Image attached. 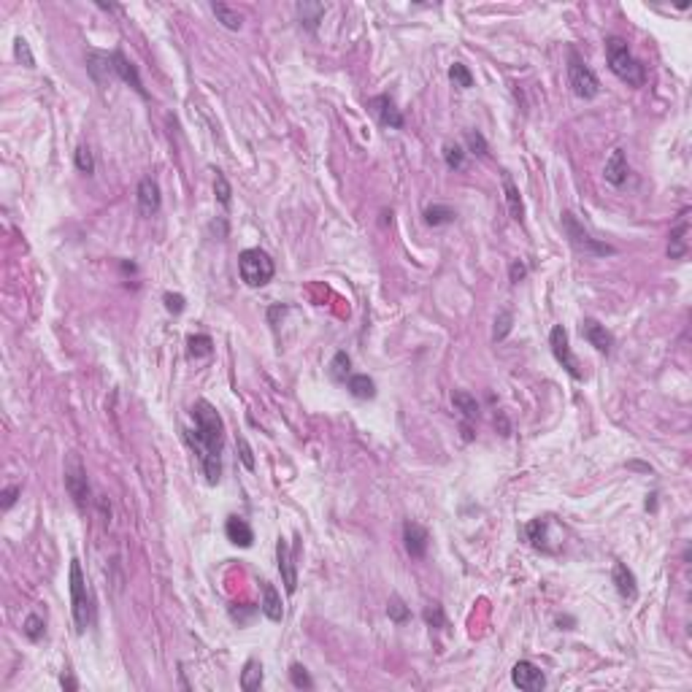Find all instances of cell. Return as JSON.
<instances>
[{"mask_svg":"<svg viewBox=\"0 0 692 692\" xmlns=\"http://www.w3.org/2000/svg\"><path fill=\"white\" fill-rule=\"evenodd\" d=\"M503 192H506V206H509V214L522 225L525 222V206H522V198H519V190H516L514 179L509 171H503Z\"/></svg>","mask_w":692,"mask_h":692,"instance_id":"44dd1931","label":"cell"},{"mask_svg":"<svg viewBox=\"0 0 692 692\" xmlns=\"http://www.w3.org/2000/svg\"><path fill=\"white\" fill-rule=\"evenodd\" d=\"M511 681H514L519 690L525 692H541L546 687V676L538 665H533L530 660H519L511 668Z\"/></svg>","mask_w":692,"mask_h":692,"instance_id":"9c48e42d","label":"cell"},{"mask_svg":"<svg viewBox=\"0 0 692 692\" xmlns=\"http://www.w3.org/2000/svg\"><path fill=\"white\" fill-rule=\"evenodd\" d=\"M289 678H292V687H298V690H314V678L300 663L289 665Z\"/></svg>","mask_w":692,"mask_h":692,"instance_id":"e575fe53","label":"cell"},{"mask_svg":"<svg viewBox=\"0 0 692 692\" xmlns=\"http://www.w3.org/2000/svg\"><path fill=\"white\" fill-rule=\"evenodd\" d=\"M525 273H528V268H525V262H519V260H514V262H511V268H509V279H511L514 284H519V282L525 279Z\"/></svg>","mask_w":692,"mask_h":692,"instance_id":"f6af8a7d","label":"cell"},{"mask_svg":"<svg viewBox=\"0 0 692 692\" xmlns=\"http://www.w3.org/2000/svg\"><path fill=\"white\" fill-rule=\"evenodd\" d=\"M225 536H228V541L241 546V549H249L255 543V533H252V528H249V522H246L244 516H230L225 522Z\"/></svg>","mask_w":692,"mask_h":692,"instance_id":"ffe728a7","label":"cell"},{"mask_svg":"<svg viewBox=\"0 0 692 692\" xmlns=\"http://www.w3.org/2000/svg\"><path fill=\"white\" fill-rule=\"evenodd\" d=\"M60 684L65 687V690H79V681L70 676V674H63V678H60Z\"/></svg>","mask_w":692,"mask_h":692,"instance_id":"bcb514c9","label":"cell"},{"mask_svg":"<svg viewBox=\"0 0 692 692\" xmlns=\"http://www.w3.org/2000/svg\"><path fill=\"white\" fill-rule=\"evenodd\" d=\"M568 84L573 90V95L584 97V100H592V97L600 95L597 76L576 52H568Z\"/></svg>","mask_w":692,"mask_h":692,"instance_id":"5b68a950","label":"cell"},{"mask_svg":"<svg viewBox=\"0 0 692 692\" xmlns=\"http://www.w3.org/2000/svg\"><path fill=\"white\" fill-rule=\"evenodd\" d=\"M43 617H38V614H30L28 619H25V624H22V630H25V636L30 638V641H41L43 638Z\"/></svg>","mask_w":692,"mask_h":692,"instance_id":"8d00e7d4","label":"cell"},{"mask_svg":"<svg viewBox=\"0 0 692 692\" xmlns=\"http://www.w3.org/2000/svg\"><path fill=\"white\" fill-rule=\"evenodd\" d=\"M511 325H514V314L509 309H503L498 316H495V330H492V341H503L509 333H511Z\"/></svg>","mask_w":692,"mask_h":692,"instance_id":"836d02e7","label":"cell"},{"mask_svg":"<svg viewBox=\"0 0 692 692\" xmlns=\"http://www.w3.org/2000/svg\"><path fill=\"white\" fill-rule=\"evenodd\" d=\"M109 60H111V70L122 79L124 84H130L133 90H136L138 95L141 97H149L147 95V90H144V82H141V76H138V68L127 60V57L122 55V52H111L109 55Z\"/></svg>","mask_w":692,"mask_h":692,"instance_id":"9a60e30c","label":"cell"},{"mask_svg":"<svg viewBox=\"0 0 692 692\" xmlns=\"http://www.w3.org/2000/svg\"><path fill=\"white\" fill-rule=\"evenodd\" d=\"M546 528H549V519L546 516H538V519H533V522H528L525 525V536H528V541L536 546V549H541V552H552V546H549V538H546Z\"/></svg>","mask_w":692,"mask_h":692,"instance_id":"603a6c76","label":"cell"},{"mask_svg":"<svg viewBox=\"0 0 692 692\" xmlns=\"http://www.w3.org/2000/svg\"><path fill=\"white\" fill-rule=\"evenodd\" d=\"M187 354L195 357V360L211 357V354H214V341H211V336H206V333H195V336H190V339H187Z\"/></svg>","mask_w":692,"mask_h":692,"instance_id":"83f0119b","label":"cell"},{"mask_svg":"<svg viewBox=\"0 0 692 692\" xmlns=\"http://www.w3.org/2000/svg\"><path fill=\"white\" fill-rule=\"evenodd\" d=\"M444 163L452 171H460L462 165H465V151H462L460 144H452V141L444 144Z\"/></svg>","mask_w":692,"mask_h":692,"instance_id":"1f68e13d","label":"cell"},{"mask_svg":"<svg viewBox=\"0 0 692 692\" xmlns=\"http://www.w3.org/2000/svg\"><path fill=\"white\" fill-rule=\"evenodd\" d=\"M349 376H352V357L346 352H336L330 360V379L349 381Z\"/></svg>","mask_w":692,"mask_h":692,"instance_id":"f546056e","label":"cell"},{"mask_svg":"<svg viewBox=\"0 0 692 692\" xmlns=\"http://www.w3.org/2000/svg\"><path fill=\"white\" fill-rule=\"evenodd\" d=\"M495 422H501V430H503V435H509V422H506V417H495Z\"/></svg>","mask_w":692,"mask_h":692,"instance_id":"7dc6e473","label":"cell"},{"mask_svg":"<svg viewBox=\"0 0 692 692\" xmlns=\"http://www.w3.org/2000/svg\"><path fill=\"white\" fill-rule=\"evenodd\" d=\"M611 582H614L617 592H619L624 600H636V597H638L636 573L627 568L624 563H614V568H611Z\"/></svg>","mask_w":692,"mask_h":692,"instance_id":"e0dca14e","label":"cell"},{"mask_svg":"<svg viewBox=\"0 0 692 692\" xmlns=\"http://www.w3.org/2000/svg\"><path fill=\"white\" fill-rule=\"evenodd\" d=\"M425 619H427V624H430V627H444V624H447L444 609H441L438 603H430V606L425 609Z\"/></svg>","mask_w":692,"mask_h":692,"instance_id":"ab89813d","label":"cell"},{"mask_svg":"<svg viewBox=\"0 0 692 692\" xmlns=\"http://www.w3.org/2000/svg\"><path fill=\"white\" fill-rule=\"evenodd\" d=\"M276 560H279V573H282V582L284 590L292 595L298 590V568H295V557L289 552V543L284 538L276 541Z\"/></svg>","mask_w":692,"mask_h":692,"instance_id":"5bb4252c","label":"cell"},{"mask_svg":"<svg viewBox=\"0 0 692 692\" xmlns=\"http://www.w3.org/2000/svg\"><path fill=\"white\" fill-rule=\"evenodd\" d=\"M217 176H214V195H217L219 206H225V208H230V184H228V179H225V174L222 171H214Z\"/></svg>","mask_w":692,"mask_h":692,"instance_id":"d590c367","label":"cell"},{"mask_svg":"<svg viewBox=\"0 0 692 692\" xmlns=\"http://www.w3.org/2000/svg\"><path fill=\"white\" fill-rule=\"evenodd\" d=\"M346 390L357 400H371V398H376V381L371 379L368 373H352L349 381H346Z\"/></svg>","mask_w":692,"mask_h":692,"instance_id":"7402d4cb","label":"cell"},{"mask_svg":"<svg viewBox=\"0 0 692 692\" xmlns=\"http://www.w3.org/2000/svg\"><path fill=\"white\" fill-rule=\"evenodd\" d=\"M606 60H609L611 73L627 87H644L646 84V68H644L641 60L633 57L624 38H619V36H609L606 38Z\"/></svg>","mask_w":692,"mask_h":692,"instance_id":"7a4b0ae2","label":"cell"},{"mask_svg":"<svg viewBox=\"0 0 692 692\" xmlns=\"http://www.w3.org/2000/svg\"><path fill=\"white\" fill-rule=\"evenodd\" d=\"M457 219V211L454 208H449V206H441V203H433L425 208V222L430 225V228H441V225H452Z\"/></svg>","mask_w":692,"mask_h":692,"instance_id":"484cf974","label":"cell"},{"mask_svg":"<svg viewBox=\"0 0 692 692\" xmlns=\"http://www.w3.org/2000/svg\"><path fill=\"white\" fill-rule=\"evenodd\" d=\"M560 217H563V230H565V235H568V241L576 246L579 252H584V255H614V246L595 241L590 233L584 230V225L576 219L573 211H563Z\"/></svg>","mask_w":692,"mask_h":692,"instance_id":"8992f818","label":"cell"},{"mask_svg":"<svg viewBox=\"0 0 692 692\" xmlns=\"http://www.w3.org/2000/svg\"><path fill=\"white\" fill-rule=\"evenodd\" d=\"M603 176H606V181L614 184V187H622L624 181H627V176H630V165H627V154H624V149L611 151V157L606 160V168H603Z\"/></svg>","mask_w":692,"mask_h":692,"instance_id":"ac0fdd59","label":"cell"},{"mask_svg":"<svg viewBox=\"0 0 692 692\" xmlns=\"http://www.w3.org/2000/svg\"><path fill=\"white\" fill-rule=\"evenodd\" d=\"M465 144H468V149L474 151V154H479V157H487V141H484V136L479 133V130H465Z\"/></svg>","mask_w":692,"mask_h":692,"instance_id":"f35d334b","label":"cell"},{"mask_svg":"<svg viewBox=\"0 0 692 692\" xmlns=\"http://www.w3.org/2000/svg\"><path fill=\"white\" fill-rule=\"evenodd\" d=\"M136 198H138V211H141L144 217H154V214L160 211V203H163L157 179H151V176L141 179V181H138Z\"/></svg>","mask_w":692,"mask_h":692,"instance_id":"8fae6325","label":"cell"},{"mask_svg":"<svg viewBox=\"0 0 692 692\" xmlns=\"http://www.w3.org/2000/svg\"><path fill=\"white\" fill-rule=\"evenodd\" d=\"M70 609H73V624L76 633H84L92 624V603L87 592V579L79 565V560H70Z\"/></svg>","mask_w":692,"mask_h":692,"instance_id":"3957f363","label":"cell"},{"mask_svg":"<svg viewBox=\"0 0 692 692\" xmlns=\"http://www.w3.org/2000/svg\"><path fill=\"white\" fill-rule=\"evenodd\" d=\"M19 495H22V487H19V484H11V487L3 489V495H0V498H3V501H0L3 511H9V509L16 503V498H19Z\"/></svg>","mask_w":692,"mask_h":692,"instance_id":"ee69618b","label":"cell"},{"mask_svg":"<svg viewBox=\"0 0 692 692\" xmlns=\"http://www.w3.org/2000/svg\"><path fill=\"white\" fill-rule=\"evenodd\" d=\"M452 406L457 408L468 422L479 417V403H476L474 395L465 393V390H454V393H452Z\"/></svg>","mask_w":692,"mask_h":692,"instance_id":"4316f807","label":"cell"},{"mask_svg":"<svg viewBox=\"0 0 692 692\" xmlns=\"http://www.w3.org/2000/svg\"><path fill=\"white\" fill-rule=\"evenodd\" d=\"M235 447H238V454H241V462H244L246 468L252 471V468H255V454H252V447H249V441H246L244 435H238V438H235Z\"/></svg>","mask_w":692,"mask_h":692,"instance_id":"60d3db41","label":"cell"},{"mask_svg":"<svg viewBox=\"0 0 692 692\" xmlns=\"http://www.w3.org/2000/svg\"><path fill=\"white\" fill-rule=\"evenodd\" d=\"M238 273L246 287H265L276 273V265L268 252L262 249H244L238 255Z\"/></svg>","mask_w":692,"mask_h":692,"instance_id":"277c9868","label":"cell"},{"mask_svg":"<svg viewBox=\"0 0 692 692\" xmlns=\"http://www.w3.org/2000/svg\"><path fill=\"white\" fill-rule=\"evenodd\" d=\"M195 430H187V441L195 449L208 484L222 479V444H225V422L208 400H195L190 408Z\"/></svg>","mask_w":692,"mask_h":692,"instance_id":"6da1fadb","label":"cell"},{"mask_svg":"<svg viewBox=\"0 0 692 692\" xmlns=\"http://www.w3.org/2000/svg\"><path fill=\"white\" fill-rule=\"evenodd\" d=\"M163 300H165V309H168L171 314H181L184 312V306H187L184 295H179V292H165Z\"/></svg>","mask_w":692,"mask_h":692,"instance_id":"7bdbcfd3","label":"cell"},{"mask_svg":"<svg viewBox=\"0 0 692 692\" xmlns=\"http://www.w3.org/2000/svg\"><path fill=\"white\" fill-rule=\"evenodd\" d=\"M449 79H452V84H454L457 90H471V87H474V73L468 70V65H462V63H452Z\"/></svg>","mask_w":692,"mask_h":692,"instance_id":"4dcf8cb0","label":"cell"},{"mask_svg":"<svg viewBox=\"0 0 692 692\" xmlns=\"http://www.w3.org/2000/svg\"><path fill=\"white\" fill-rule=\"evenodd\" d=\"M14 55H16V60H22L28 68H36V60H33V55H30V46L25 38H16L14 41Z\"/></svg>","mask_w":692,"mask_h":692,"instance_id":"b9f144b4","label":"cell"},{"mask_svg":"<svg viewBox=\"0 0 692 692\" xmlns=\"http://www.w3.org/2000/svg\"><path fill=\"white\" fill-rule=\"evenodd\" d=\"M403 543H406V552L414 560H422V557L427 555V543H430V536H427V530L422 528L420 522H411L408 519L406 525H403Z\"/></svg>","mask_w":692,"mask_h":692,"instance_id":"2e32d148","label":"cell"},{"mask_svg":"<svg viewBox=\"0 0 692 692\" xmlns=\"http://www.w3.org/2000/svg\"><path fill=\"white\" fill-rule=\"evenodd\" d=\"M295 11H298L300 16V25H306V30H316L319 28V22H322V16H325V6L322 3H298L295 6Z\"/></svg>","mask_w":692,"mask_h":692,"instance_id":"cb8c5ba5","label":"cell"},{"mask_svg":"<svg viewBox=\"0 0 692 692\" xmlns=\"http://www.w3.org/2000/svg\"><path fill=\"white\" fill-rule=\"evenodd\" d=\"M368 109L376 114V119H379V124H384V127H393V130H400L403 124H406V119H403V114H400V109L395 106V100L390 95H376L368 100Z\"/></svg>","mask_w":692,"mask_h":692,"instance_id":"30bf717a","label":"cell"},{"mask_svg":"<svg viewBox=\"0 0 692 692\" xmlns=\"http://www.w3.org/2000/svg\"><path fill=\"white\" fill-rule=\"evenodd\" d=\"M211 11L217 16V22H222V28L241 30V25H244V16L238 11H233L230 6H225V3H211Z\"/></svg>","mask_w":692,"mask_h":692,"instance_id":"f1b7e54d","label":"cell"},{"mask_svg":"<svg viewBox=\"0 0 692 692\" xmlns=\"http://www.w3.org/2000/svg\"><path fill=\"white\" fill-rule=\"evenodd\" d=\"M549 346H552V354H555L557 363L568 371L570 379L582 381L584 373L579 371V363H576V357H573V352H570L568 330H565L563 325H555L552 330H549Z\"/></svg>","mask_w":692,"mask_h":692,"instance_id":"ba28073f","label":"cell"},{"mask_svg":"<svg viewBox=\"0 0 692 692\" xmlns=\"http://www.w3.org/2000/svg\"><path fill=\"white\" fill-rule=\"evenodd\" d=\"M76 168L82 171V174H87V176H92L95 174V157H92V151H90V147L87 144H79L76 147Z\"/></svg>","mask_w":692,"mask_h":692,"instance_id":"d6a6232c","label":"cell"},{"mask_svg":"<svg viewBox=\"0 0 692 692\" xmlns=\"http://www.w3.org/2000/svg\"><path fill=\"white\" fill-rule=\"evenodd\" d=\"M582 339L587 341L590 346H595L600 354H611V349H614V336L606 330V325H600V322L592 319V316L582 319Z\"/></svg>","mask_w":692,"mask_h":692,"instance_id":"4fadbf2b","label":"cell"},{"mask_svg":"<svg viewBox=\"0 0 692 692\" xmlns=\"http://www.w3.org/2000/svg\"><path fill=\"white\" fill-rule=\"evenodd\" d=\"M687 235H690V208H684L678 214V222L671 228V238H668V257L671 260H681L687 255Z\"/></svg>","mask_w":692,"mask_h":692,"instance_id":"7c38bea8","label":"cell"},{"mask_svg":"<svg viewBox=\"0 0 692 692\" xmlns=\"http://www.w3.org/2000/svg\"><path fill=\"white\" fill-rule=\"evenodd\" d=\"M262 663L260 660H246L244 671H241V690L244 692H257L262 687Z\"/></svg>","mask_w":692,"mask_h":692,"instance_id":"d4e9b609","label":"cell"},{"mask_svg":"<svg viewBox=\"0 0 692 692\" xmlns=\"http://www.w3.org/2000/svg\"><path fill=\"white\" fill-rule=\"evenodd\" d=\"M65 489H68V495L79 509L87 506V501H90V481H87V471H84L76 452H70L68 462H65Z\"/></svg>","mask_w":692,"mask_h":692,"instance_id":"52a82bcc","label":"cell"},{"mask_svg":"<svg viewBox=\"0 0 692 692\" xmlns=\"http://www.w3.org/2000/svg\"><path fill=\"white\" fill-rule=\"evenodd\" d=\"M260 590H262V603H260L262 614H265L271 622H282V619H284V606H282L279 590H276L271 582H260Z\"/></svg>","mask_w":692,"mask_h":692,"instance_id":"d6986e66","label":"cell"},{"mask_svg":"<svg viewBox=\"0 0 692 692\" xmlns=\"http://www.w3.org/2000/svg\"><path fill=\"white\" fill-rule=\"evenodd\" d=\"M387 614H390V619H393L395 624L408 622V617H411V611L406 609V603H403L400 597H390V606H387Z\"/></svg>","mask_w":692,"mask_h":692,"instance_id":"74e56055","label":"cell"}]
</instances>
